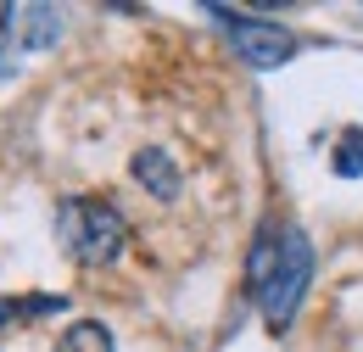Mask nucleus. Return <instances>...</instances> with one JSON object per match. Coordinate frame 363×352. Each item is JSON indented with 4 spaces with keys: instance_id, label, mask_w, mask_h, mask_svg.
I'll return each instance as SVG.
<instances>
[{
    "instance_id": "1",
    "label": "nucleus",
    "mask_w": 363,
    "mask_h": 352,
    "mask_svg": "<svg viewBox=\"0 0 363 352\" xmlns=\"http://www.w3.org/2000/svg\"><path fill=\"white\" fill-rule=\"evenodd\" d=\"M56 241L73 263L84 268H106L123 258V241H129V219L101 202V196H67L56 207Z\"/></svg>"
},
{
    "instance_id": "2",
    "label": "nucleus",
    "mask_w": 363,
    "mask_h": 352,
    "mask_svg": "<svg viewBox=\"0 0 363 352\" xmlns=\"http://www.w3.org/2000/svg\"><path fill=\"white\" fill-rule=\"evenodd\" d=\"M308 280H313V246H308V235L302 229H285V258H279V274H274V285L263 291V324H269L274 336H285L291 330V319L302 308V297H308Z\"/></svg>"
},
{
    "instance_id": "3",
    "label": "nucleus",
    "mask_w": 363,
    "mask_h": 352,
    "mask_svg": "<svg viewBox=\"0 0 363 352\" xmlns=\"http://www.w3.org/2000/svg\"><path fill=\"white\" fill-rule=\"evenodd\" d=\"M207 11L229 28V40H235V50H240V62H246V67L274 73V67H285V62L296 56V40H291L279 23H240L229 6H207Z\"/></svg>"
},
{
    "instance_id": "4",
    "label": "nucleus",
    "mask_w": 363,
    "mask_h": 352,
    "mask_svg": "<svg viewBox=\"0 0 363 352\" xmlns=\"http://www.w3.org/2000/svg\"><path fill=\"white\" fill-rule=\"evenodd\" d=\"M279 258H285V229L263 224V229H257V241H252V252H246V291H252V302H263V291L274 285Z\"/></svg>"
},
{
    "instance_id": "5",
    "label": "nucleus",
    "mask_w": 363,
    "mask_h": 352,
    "mask_svg": "<svg viewBox=\"0 0 363 352\" xmlns=\"http://www.w3.org/2000/svg\"><path fill=\"white\" fill-rule=\"evenodd\" d=\"M11 34H17V50H45L62 40V11L56 6H11Z\"/></svg>"
},
{
    "instance_id": "6",
    "label": "nucleus",
    "mask_w": 363,
    "mask_h": 352,
    "mask_svg": "<svg viewBox=\"0 0 363 352\" xmlns=\"http://www.w3.org/2000/svg\"><path fill=\"white\" fill-rule=\"evenodd\" d=\"M129 174H135L157 202H174V196H179V185H184V179H179V163H174L168 151H157V145H140L135 163H129Z\"/></svg>"
},
{
    "instance_id": "7",
    "label": "nucleus",
    "mask_w": 363,
    "mask_h": 352,
    "mask_svg": "<svg viewBox=\"0 0 363 352\" xmlns=\"http://www.w3.org/2000/svg\"><path fill=\"white\" fill-rule=\"evenodd\" d=\"M56 352H118V347H112V330L101 319H73L56 336Z\"/></svg>"
},
{
    "instance_id": "8",
    "label": "nucleus",
    "mask_w": 363,
    "mask_h": 352,
    "mask_svg": "<svg viewBox=\"0 0 363 352\" xmlns=\"http://www.w3.org/2000/svg\"><path fill=\"white\" fill-rule=\"evenodd\" d=\"M330 168L341 179H363V129H347L330 151Z\"/></svg>"
},
{
    "instance_id": "9",
    "label": "nucleus",
    "mask_w": 363,
    "mask_h": 352,
    "mask_svg": "<svg viewBox=\"0 0 363 352\" xmlns=\"http://www.w3.org/2000/svg\"><path fill=\"white\" fill-rule=\"evenodd\" d=\"M17 34H11V6H0V79H11L17 73Z\"/></svg>"
}]
</instances>
